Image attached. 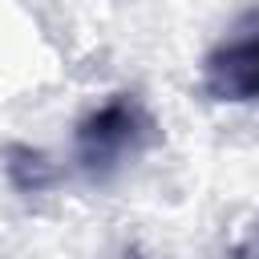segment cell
Listing matches in <instances>:
<instances>
[{
  "label": "cell",
  "instance_id": "6da1fadb",
  "mask_svg": "<svg viewBox=\"0 0 259 259\" xmlns=\"http://www.w3.org/2000/svg\"><path fill=\"white\" fill-rule=\"evenodd\" d=\"M162 142V130L142 97L113 93L97 109H89L73 130V158L89 178H109L125 162L142 158Z\"/></svg>",
  "mask_w": 259,
  "mask_h": 259
},
{
  "label": "cell",
  "instance_id": "7a4b0ae2",
  "mask_svg": "<svg viewBox=\"0 0 259 259\" xmlns=\"http://www.w3.org/2000/svg\"><path fill=\"white\" fill-rule=\"evenodd\" d=\"M202 93L210 101H259V32L223 40L202 61Z\"/></svg>",
  "mask_w": 259,
  "mask_h": 259
},
{
  "label": "cell",
  "instance_id": "3957f363",
  "mask_svg": "<svg viewBox=\"0 0 259 259\" xmlns=\"http://www.w3.org/2000/svg\"><path fill=\"white\" fill-rule=\"evenodd\" d=\"M4 158H8L4 170H8V178H12L16 190L32 194V190H45L53 182V166H49V158L40 150H32V146H8Z\"/></svg>",
  "mask_w": 259,
  "mask_h": 259
},
{
  "label": "cell",
  "instance_id": "277c9868",
  "mask_svg": "<svg viewBox=\"0 0 259 259\" xmlns=\"http://www.w3.org/2000/svg\"><path fill=\"white\" fill-rule=\"evenodd\" d=\"M231 259H259V223L235 243V251H231Z\"/></svg>",
  "mask_w": 259,
  "mask_h": 259
}]
</instances>
